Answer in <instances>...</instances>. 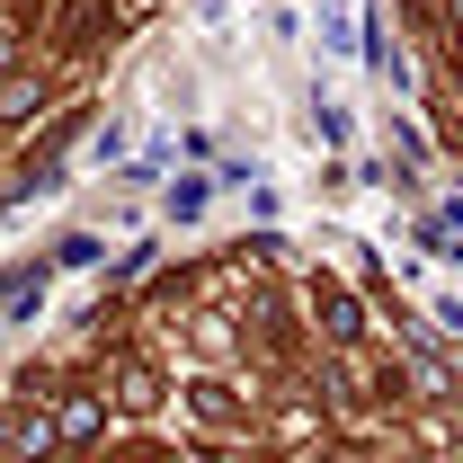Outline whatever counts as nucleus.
Returning a JSON list of instances; mask_svg holds the SVG:
<instances>
[{
  "label": "nucleus",
  "mask_w": 463,
  "mask_h": 463,
  "mask_svg": "<svg viewBox=\"0 0 463 463\" xmlns=\"http://www.w3.org/2000/svg\"><path fill=\"white\" fill-rule=\"evenodd\" d=\"M9 446L36 463V455H54V446H62V428H54V419H18V428H9Z\"/></svg>",
  "instance_id": "f03ea898"
},
{
  "label": "nucleus",
  "mask_w": 463,
  "mask_h": 463,
  "mask_svg": "<svg viewBox=\"0 0 463 463\" xmlns=\"http://www.w3.org/2000/svg\"><path fill=\"white\" fill-rule=\"evenodd\" d=\"M36 108H45L36 80H0V116H36Z\"/></svg>",
  "instance_id": "20e7f679"
},
{
  "label": "nucleus",
  "mask_w": 463,
  "mask_h": 463,
  "mask_svg": "<svg viewBox=\"0 0 463 463\" xmlns=\"http://www.w3.org/2000/svg\"><path fill=\"white\" fill-rule=\"evenodd\" d=\"M54 428H62V437H71V446H80V437H99V402H71V410H62V419H54Z\"/></svg>",
  "instance_id": "0eeeda50"
},
{
  "label": "nucleus",
  "mask_w": 463,
  "mask_h": 463,
  "mask_svg": "<svg viewBox=\"0 0 463 463\" xmlns=\"http://www.w3.org/2000/svg\"><path fill=\"white\" fill-rule=\"evenodd\" d=\"M410 383H419V392H455V374H446V365H437V356H428V347H419V356H410Z\"/></svg>",
  "instance_id": "423d86ee"
},
{
  "label": "nucleus",
  "mask_w": 463,
  "mask_h": 463,
  "mask_svg": "<svg viewBox=\"0 0 463 463\" xmlns=\"http://www.w3.org/2000/svg\"><path fill=\"white\" fill-rule=\"evenodd\" d=\"M312 134H321V143H330V152H339V143H347V116L330 108V99H321V108H312Z\"/></svg>",
  "instance_id": "6e6552de"
},
{
  "label": "nucleus",
  "mask_w": 463,
  "mask_h": 463,
  "mask_svg": "<svg viewBox=\"0 0 463 463\" xmlns=\"http://www.w3.org/2000/svg\"><path fill=\"white\" fill-rule=\"evenodd\" d=\"M0 446H9V419H0Z\"/></svg>",
  "instance_id": "f8f14e48"
},
{
  "label": "nucleus",
  "mask_w": 463,
  "mask_h": 463,
  "mask_svg": "<svg viewBox=\"0 0 463 463\" xmlns=\"http://www.w3.org/2000/svg\"><path fill=\"white\" fill-rule=\"evenodd\" d=\"M321 321H330V339H356V330H365V321H356V303H347V294H321Z\"/></svg>",
  "instance_id": "39448f33"
},
{
  "label": "nucleus",
  "mask_w": 463,
  "mask_h": 463,
  "mask_svg": "<svg viewBox=\"0 0 463 463\" xmlns=\"http://www.w3.org/2000/svg\"><path fill=\"white\" fill-rule=\"evenodd\" d=\"M54 259H62V268H99V241H90V232H71V241H62Z\"/></svg>",
  "instance_id": "1a4fd4ad"
},
{
  "label": "nucleus",
  "mask_w": 463,
  "mask_h": 463,
  "mask_svg": "<svg viewBox=\"0 0 463 463\" xmlns=\"http://www.w3.org/2000/svg\"><path fill=\"white\" fill-rule=\"evenodd\" d=\"M205 196H214V178H178V187H170V223H196Z\"/></svg>",
  "instance_id": "7ed1b4c3"
},
{
  "label": "nucleus",
  "mask_w": 463,
  "mask_h": 463,
  "mask_svg": "<svg viewBox=\"0 0 463 463\" xmlns=\"http://www.w3.org/2000/svg\"><path fill=\"white\" fill-rule=\"evenodd\" d=\"M356 45H365V62H374L392 90H410V54L392 45V36H383V18H365V27H356Z\"/></svg>",
  "instance_id": "f257e3e1"
},
{
  "label": "nucleus",
  "mask_w": 463,
  "mask_h": 463,
  "mask_svg": "<svg viewBox=\"0 0 463 463\" xmlns=\"http://www.w3.org/2000/svg\"><path fill=\"white\" fill-rule=\"evenodd\" d=\"M18 286H27V277H0V321H9V303H18Z\"/></svg>",
  "instance_id": "9d476101"
},
{
  "label": "nucleus",
  "mask_w": 463,
  "mask_h": 463,
  "mask_svg": "<svg viewBox=\"0 0 463 463\" xmlns=\"http://www.w3.org/2000/svg\"><path fill=\"white\" fill-rule=\"evenodd\" d=\"M9 62H18V36H9V27H0V71H9Z\"/></svg>",
  "instance_id": "9b49d317"
}]
</instances>
